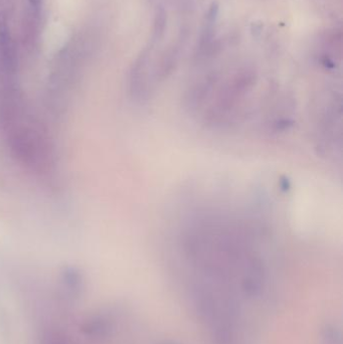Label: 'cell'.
Instances as JSON below:
<instances>
[{
    "instance_id": "cell-3",
    "label": "cell",
    "mask_w": 343,
    "mask_h": 344,
    "mask_svg": "<svg viewBox=\"0 0 343 344\" xmlns=\"http://www.w3.org/2000/svg\"><path fill=\"white\" fill-rule=\"evenodd\" d=\"M28 2L36 9H39L41 7V4H42V0H28Z\"/></svg>"
},
{
    "instance_id": "cell-2",
    "label": "cell",
    "mask_w": 343,
    "mask_h": 344,
    "mask_svg": "<svg viewBox=\"0 0 343 344\" xmlns=\"http://www.w3.org/2000/svg\"><path fill=\"white\" fill-rule=\"evenodd\" d=\"M0 125L12 155L37 171L48 169L53 148L49 133L28 104L11 95L0 103Z\"/></svg>"
},
{
    "instance_id": "cell-1",
    "label": "cell",
    "mask_w": 343,
    "mask_h": 344,
    "mask_svg": "<svg viewBox=\"0 0 343 344\" xmlns=\"http://www.w3.org/2000/svg\"><path fill=\"white\" fill-rule=\"evenodd\" d=\"M256 211L198 206L174 231L179 274L220 344H243L273 274V239Z\"/></svg>"
}]
</instances>
